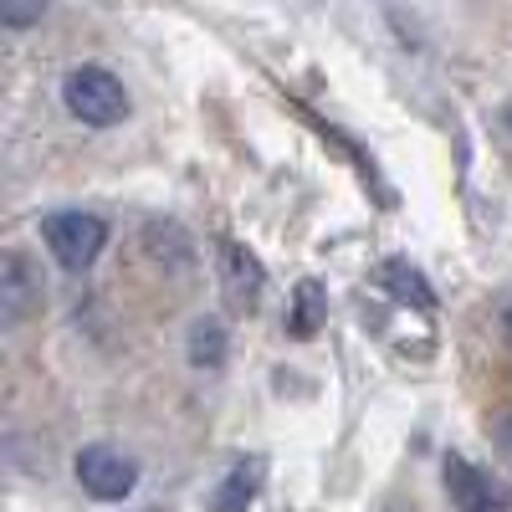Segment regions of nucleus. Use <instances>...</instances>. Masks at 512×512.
Here are the masks:
<instances>
[{
  "mask_svg": "<svg viewBox=\"0 0 512 512\" xmlns=\"http://www.w3.org/2000/svg\"><path fill=\"white\" fill-rule=\"evenodd\" d=\"M62 103H67L72 118H82L88 128H113V123L128 118V88H123L108 67H93V62L77 67V72H67Z\"/></svg>",
  "mask_w": 512,
  "mask_h": 512,
  "instance_id": "nucleus-1",
  "label": "nucleus"
},
{
  "mask_svg": "<svg viewBox=\"0 0 512 512\" xmlns=\"http://www.w3.org/2000/svg\"><path fill=\"white\" fill-rule=\"evenodd\" d=\"M41 241L52 246V256L67 272H88L108 246V221L93 210H57V216L41 221Z\"/></svg>",
  "mask_w": 512,
  "mask_h": 512,
  "instance_id": "nucleus-2",
  "label": "nucleus"
},
{
  "mask_svg": "<svg viewBox=\"0 0 512 512\" xmlns=\"http://www.w3.org/2000/svg\"><path fill=\"white\" fill-rule=\"evenodd\" d=\"M441 472H446V497H451L456 512H512L507 482L492 477L487 466H477V461H466V456L451 451Z\"/></svg>",
  "mask_w": 512,
  "mask_h": 512,
  "instance_id": "nucleus-3",
  "label": "nucleus"
},
{
  "mask_svg": "<svg viewBox=\"0 0 512 512\" xmlns=\"http://www.w3.org/2000/svg\"><path fill=\"white\" fill-rule=\"evenodd\" d=\"M77 482L98 502H123L139 482V461L118 446H82L77 451Z\"/></svg>",
  "mask_w": 512,
  "mask_h": 512,
  "instance_id": "nucleus-4",
  "label": "nucleus"
},
{
  "mask_svg": "<svg viewBox=\"0 0 512 512\" xmlns=\"http://www.w3.org/2000/svg\"><path fill=\"white\" fill-rule=\"evenodd\" d=\"M41 297H47V282H41V267L26 251L0 246V318L6 323H26L41 313Z\"/></svg>",
  "mask_w": 512,
  "mask_h": 512,
  "instance_id": "nucleus-5",
  "label": "nucleus"
},
{
  "mask_svg": "<svg viewBox=\"0 0 512 512\" xmlns=\"http://www.w3.org/2000/svg\"><path fill=\"white\" fill-rule=\"evenodd\" d=\"M262 482H267V456H256V451L241 456L221 477L216 497H210V512H246L256 502V492H262Z\"/></svg>",
  "mask_w": 512,
  "mask_h": 512,
  "instance_id": "nucleus-6",
  "label": "nucleus"
},
{
  "mask_svg": "<svg viewBox=\"0 0 512 512\" xmlns=\"http://www.w3.org/2000/svg\"><path fill=\"white\" fill-rule=\"evenodd\" d=\"M221 282H226V292H236V303H241V308H251V303H256V292L267 287V272H262V262L251 256V246H241V241H221Z\"/></svg>",
  "mask_w": 512,
  "mask_h": 512,
  "instance_id": "nucleus-7",
  "label": "nucleus"
},
{
  "mask_svg": "<svg viewBox=\"0 0 512 512\" xmlns=\"http://www.w3.org/2000/svg\"><path fill=\"white\" fill-rule=\"evenodd\" d=\"M328 323V287L318 277H303L292 287V308H287V333L292 338H318Z\"/></svg>",
  "mask_w": 512,
  "mask_h": 512,
  "instance_id": "nucleus-8",
  "label": "nucleus"
},
{
  "mask_svg": "<svg viewBox=\"0 0 512 512\" xmlns=\"http://www.w3.org/2000/svg\"><path fill=\"white\" fill-rule=\"evenodd\" d=\"M185 354H190V364H195V369H221V364H226V354H231V338H226L221 318H200V323L190 328Z\"/></svg>",
  "mask_w": 512,
  "mask_h": 512,
  "instance_id": "nucleus-9",
  "label": "nucleus"
},
{
  "mask_svg": "<svg viewBox=\"0 0 512 512\" xmlns=\"http://www.w3.org/2000/svg\"><path fill=\"white\" fill-rule=\"evenodd\" d=\"M379 282H390V297H405V303H415L420 313L436 308V297L425 292V277L410 272L405 262H384V267H379Z\"/></svg>",
  "mask_w": 512,
  "mask_h": 512,
  "instance_id": "nucleus-10",
  "label": "nucleus"
},
{
  "mask_svg": "<svg viewBox=\"0 0 512 512\" xmlns=\"http://www.w3.org/2000/svg\"><path fill=\"white\" fill-rule=\"evenodd\" d=\"M41 6H0V26H36Z\"/></svg>",
  "mask_w": 512,
  "mask_h": 512,
  "instance_id": "nucleus-11",
  "label": "nucleus"
},
{
  "mask_svg": "<svg viewBox=\"0 0 512 512\" xmlns=\"http://www.w3.org/2000/svg\"><path fill=\"white\" fill-rule=\"evenodd\" d=\"M492 441H497V451L512 461V415L507 420H497V431H492Z\"/></svg>",
  "mask_w": 512,
  "mask_h": 512,
  "instance_id": "nucleus-12",
  "label": "nucleus"
},
{
  "mask_svg": "<svg viewBox=\"0 0 512 512\" xmlns=\"http://www.w3.org/2000/svg\"><path fill=\"white\" fill-rule=\"evenodd\" d=\"M502 328H507V344H512V303H507V313H502Z\"/></svg>",
  "mask_w": 512,
  "mask_h": 512,
  "instance_id": "nucleus-13",
  "label": "nucleus"
}]
</instances>
